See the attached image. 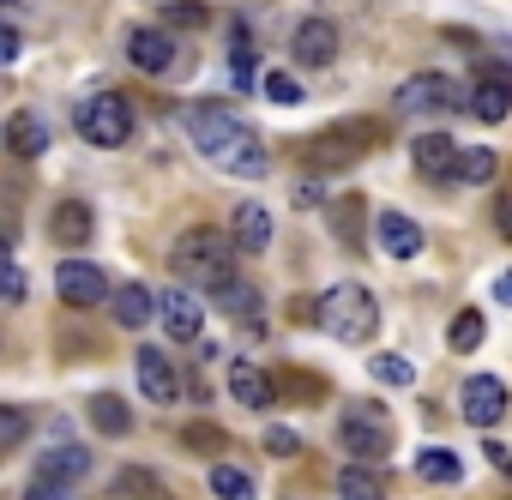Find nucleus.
<instances>
[{
    "instance_id": "f257e3e1",
    "label": "nucleus",
    "mask_w": 512,
    "mask_h": 500,
    "mask_svg": "<svg viewBox=\"0 0 512 500\" xmlns=\"http://www.w3.org/2000/svg\"><path fill=\"white\" fill-rule=\"evenodd\" d=\"M187 139H193V151L205 163H217L223 175H241V181L266 175V163H272L260 133H253L235 109H223V103H193L187 109Z\"/></svg>"
},
{
    "instance_id": "f03ea898",
    "label": "nucleus",
    "mask_w": 512,
    "mask_h": 500,
    "mask_svg": "<svg viewBox=\"0 0 512 500\" xmlns=\"http://www.w3.org/2000/svg\"><path fill=\"white\" fill-rule=\"evenodd\" d=\"M169 272H175L187 290L217 296L229 278H241V272H235V235H223V229H187V235H175Z\"/></svg>"
},
{
    "instance_id": "7ed1b4c3",
    "label": "nucleus",
    "mask_w": 512,
    "mask_h": 500,
    "mask_svg": "<svg viewBox=\"0 0 512 500\" xmlns=\"http://www.w3.org/2000/svg\"><path fill=\"white\" fill-rule=\"evenodd\" d=\"M320 326L338 338V344H368L380 332V302L362 290V284H338L320 296Z\"/></svg>"
},
{
    "instance_id": "20e7f679",
    "label": "nucleus",
    "mask_w": 512,
    "mask_h": 500,
    "mask_svg": "<svg viewBox=\"0 0 512 500\" xmlns=\"http://www.w3.org/2000/svg\"><path fill=\"white\" fill-rule=\"evenodd\" d=\"M374 145H380L374 121H344V127H326L320 139H308V145H302V163H308L314 175H344V169L362 163Z\"/></svg>"
},
{
    "instance_id": "39448f33",
    "label": "nucleus",
    "mask_w": 512,
    "mask_h": 500,
    "mask_svg": "<svg viewBox=\"0 0 512 500\" xmlns=\"http://www.w3.org/2000/svg\"><path fill=\"white\" fill-rule=\"evenodd\" d=\"M392 109L398 115H446V109H470V91L458 79H446V73H416V79L398 85Z\"/></svg>"
},
{
    "instance_id": "423d86ee",
    "label": "nucleus",
    "mask_w": 512,
    "mask_h": 500,
    "mask_svg": "<svg viewBox=\"0 0 512 500\" xmlns=\"http://www.w3.org/2000/svg\"><path fill=\"white\" fill-rule=\"evenodd\" d=\"M79 133H85L97 151H121V145L133 139V103H127V97H115V91L91 97V103L79 109Z\"/></svg>"
},
{
    "instance_id": "0eeeda50",
    "label": "nucleus",
    "mask_w": 512,
    "mask_h": 500,
    "mask_svg": "<svg viewBox=\"0 0 512 500\" xmlns=\"http://www.w3.org/2000/svg\"><path fill=\"white\" fill-rule=\"evenodd\" d=\"M338 440H344V452H350V458L374 464V458H386V452H392V422H386L374 404H350V410L338 416Z\"/></svg>"
},
{
    "instance_id": "6e6552de",
    "label": "nucleus",
    "mask_w": 512,
    "mask_h": 500,
    "mask_svg": "<svg viewBox=\"0 0 512 500\" xmlns=\"http://www.w3.org/2000/svg\"><path fill=\"white\" fill-rule=\"evenodd\" d=\"M55 296L67 308H97V302H109V278L91 260H61L55 266Z\"/></svg>"
},
{
    "instance_id": "1a4fd4ad",
    "label": "nucleus",
    "mask_w": 512,
    "mask_h": 500,
    "mask_svg": "<svg viewBox=\"0 0 512 500\" xmlns=\"http://www.w3.org/2000/svg\"><path fill=\"white\" fill-rule=\"evenodd\" d=\"M506 404H512V392H506V380H494V374H470L464 392H458V410H464V422H476V428H494V422L506 416Z\"/></svg>"
},
{
    "instance_id": "9d476101",
    "label": "nucleus",
    "mask_w": 512,
    "mask_h": 500,
    "mask_svg": "<svg viewBox=\"0 0 512 500\" xmlns=\"http://www.w3.org/2000/svg\"><path fill=\"white\" fill-rule=\"evenodd\" d=\"M133 368H139V386H145V398L151 404H175L187 386H181V368L169 362V350H157V344H145L139 356H133Z\"/></svg>"
},
{
    "instance_id": "9b49d317",
    "label": "nucleus",
    "mask_w": 512,
    "mask_h": 500,
    "mask_svg": "<svg viewBox=\"0 0 512 500\" xmlns=\"http://www.w3.org/2000/svg\"><path fill=\"white\" fill-rule=\"evenodd\" d=\"M290 55H296V67H332L338 61V25L332 19H302L296 37H290Z\"/></svg>"
},
{
    "instance_id": "f8f14e48",
    "label": "nucleus",
    "mask_w": 512,
    "mask_h": 500,
    "mask_svg": "<svg viewBox=\"0 0 512 500\" xmlns=\"http://www.w3.org/2000/svg\"><path fill=\"white\" fill-rule=\"evenodd\" d=\"M157 320L169 326V338L193 344V338H199V326H205V308H199V296H193L187 284H175V290H163V296H157Z\"/></svg>"
},
{
    "instance_id": "ddd939ff",
    "label": "nucleus",
    "mask_w": 512,
    "mask_h": 500,
    "mask_svg": "<svg viewBox=\"0 0 512 500\" xmlns=\"http://www.w3.org/2000/svg\"><path fill=\"white\" fill-rule=\"evenodd\" d=\"M506 109H512V67H482V79L470 91V115L482 127H494V121H506Z\"/></svg>"
},
{
    "instance_id": "4468645a",
    "label": "nucleus",
    "mask_w": 512,
    "mask_h": 500,
    "mask_svg": "<svg viewBox=\"0 0 512 500\" xmlns=\"http://www.w3.org/2000/svg\"><path fill=\"white\" fill-rule=\"evenodd\" d=\"M31 476H37L43 488H73V482L91 476V452H85V446H49Z\"/></svg>"
},
{
    "instance_id": "2eb2a0df",
    "label": "nucleus",
    "mask_w": 512,
    "mask_h": 500,
    "mask_svg": "<svg viewBox=\"0 0 512 500\" xmlns=\"http://www.w3.org/2000/svg\"><path fill=\"white\" fill-rule=\"evenodd\" d=\"M127 61H133L139 73H169V67H175V37L139 25V31H127Z\"/></svg>"
},
{
    "instance_id": "dca6fc26",
    "label": "nucleus",
    "mask_w": 512,
    "mask_h": 500,
    "mask_svg": "<svg viewBox=\"0 0 512 500\" xmlns=\"http://www.w3.org/2000/svg\"><path fill=\"white\" fill-rule=\"evenodd\" d=\"M229 398L235 404H247V410H272V398H278V386L266 380V368L260 362H229Z\"/></svg>"
},
{
    "instance_id": "f3484780",
    "label": "nucleus",
    "mask_w": 512,
    "mask_h": 500,
    "mask_svg": "<svg viewBox=\"0 0 512 500\" xmlns=\"http://www.w3.org/2000/svg\"><path fill=\"white\" fill-rule=\"evenodd\" d=\"M374 235H380V247H386L392 260H416L422 254V223L404 217V211H380L374 217Z\"/></svg>"
},
{
    "instance_id": "a211bd4d",
    "label": "nucleus",
    "mask_w": 512,
    "mask_h": 500,
    "mask_svg": "<svg viewBox=\"0 0 512 500\" xmlns=\"http://www.w3.org/2000/svg\"><path fill=\"white\" fill-rule=\"evenodd\" d=\"M235 247H247V254H266L272 247V211L266 205H235Z\"/></svg>"
},
{
    "instance_id": "6ab92c4d",
    "label": "nucleus",
    "mask_w": 512,
    "mask_h": 500,
    "mask_svg": "<svg viewBox=\"0 0 512 500\" xmlns=\"http://www.w3.org/2000/svg\"><path fill=\"white\" fill-rule=\"evenodd\" d=\"M7 151H13V157H43V151H49V127H43V115L19 109V115L7 121Z\"/></svg>"
},
{
    "instance_id": "aec40b11",
    "label": "nucleus",
    "mask_w": 512,
    "mask_h": 500,
    "mask_svg": "<svg viewBox=\"0 0 512 500\" xmlns=\"http://www.w3.org/2000/svg\"><path fill=\"white\" fill-rule=\"evenodd\" d=\"M109 308H115V320H121L127 332H139V326H151V320H157V296H151L145 284L115 290V296H109Z\"/></svg>"
},
{
    "instance_id": "412c9836",
    "label": "nucleus",
    "mask_w": 512,
    "mask_h": 500,
    "mask_svg": "<svg viewBox=\"0 0 512 500\" xmlns=\"http://www.w3.org/2000/svg\"><path fill=\"white\" fill-rule=\"evenodd\" d=\"M49 229H55V241L85 247V241H91V205H85V199H61L55 217H49Z\"/></svg>"
},
{
    "instance_id": "4be33fe9",
    "label": "nucleus",
    "mask_w": 512,
    "mask_h": 500,
    "mask_svg": "<svg viewBox=\"0 0 512 500\" xmlns=\"http://www.w3.org/2000/svg\"><path fill=\"white\" fill-rule=\"evenodd\" d=\"M410 157H416V169H422V175H452V163H458V145H452L446 133H422V139L410 145Z\"/></svg>"
},
{
    "instance_id": "5701e85b",
    "label": "nucleus",
    "mask_w": 512,
    "mask_h": 500,
    "mask_svg": "<svg viewBox=\"0 0 512 500\" xmlns=\"http://www.w3.org/2000/svg\"><path fill=\"white\" fill-rule=\"evenodd\" d=\"M91 428H97V434H127V428H133V410H127V398H115V392H97V398H91Z\"/></svg>"
},
{
    "instance_id": "b1692460",
    "label": "nucleus",
    "mask_w": 512,
    "mask_h": 500,
    "mask_svg": "<svg viewBox=\"0 0 512 500\" xmlns=\"http://www.w3.org/2000/svg\"><path fill=\"white\" fill-rule=\"evenodd\" d=\"M494 169H500V157H494L488 145H470V151H458V163H452V175H458V181H470V187H488V181H494Z\"/></svg>"
},
{
    "instance_id": "393cba45",
    "label": "nucleus",
    "mask_w": 512,
    "mask_h": 500,
    "mask_svg": "<svg viewBox=\"0 0 512 500\" xmlns=\"http://www.w3.org/2000/svg\"><path fill=\"white\" fill-rule=\"evenodd\" d=\"M416 470H422V482H458L464 476V464H458L452 446H422L416 452Z\"/></svg>"
},
{
    "instance_id": "a878e982",
    "label": "nucleus",
    "mask_w": 512,
    "mask_h": 500,
    "mask_svg": "<svg viewBox=\"0 0 512 500\" xmlns=\"http://www.w3.org/2000/svg\"><path fill=\"white\" fill-rule=\"evenodd\" d=\"M338 500H386V488H380V476L356 458L350 470H338Z\"/></svg>"
},
{
    "instance_id": "bb28decb",
    "label": "nucleus",
    "mask_w": 512,
    "mask_h": 500,
    "mask_svg": "<svg viewBox=\"0 0 512 500\" xmlns=\"http://www.w3.org/2000/svg\"><path fill=\"white\" fill-rule=\"evenodd\" d=\"M482 332H488V320H482L476 308H464V314H452V332H446V344H452L458 356H470V350L482 344Z\"/></svg>"
},
{
    "instance_id": "cd10ccee",
    "label": "nucleus",
    "mask_w": 512,
    "mask_h": 500,
    "mask_svg": "<svg viewBox=\"0 0 512 500\" xmlns=\"http://www.w3.org/2000/svg\"><path fill=\"white\" fill-rule=\"evenodd\" d=\"M211 494L217 500H253V476L235 464H211Z\"/></svg>"
},
{
    "instance_id": "c85d7f7f",
    "label": "nucleus",
    "mask_w": 512,
    "mask_h": 500,
    "mask_svg": "<svg viewBox=\"0 0 512 500\" xmlns=\"http://www.w3.org/2000/svg\"><path fill=\"white\" fill-rule=\"evenodd\" d=\"M217 302H223V308H229L235 320H247V326H260V296H253V290H247L241 278H229V284L217 290Z\"/></svg>"
},
{
    "instance_id": "c756f323",
    "label": "nucleus",
    "mask_w": 512,
    "mask_h": 500,
    "mask_svg": "<svg viewBox=\"0 0 512 500\" xmlns=\"http://www.w3.org/2000/svg\"><path fill=\"white\" fill-rule=\"evenodd\" d=\"M25 434H31V410H19V404H0V452H13Z\"/></svg>"
},
{
    "instance_id": "7c9ffc66",
    "label": "nucleus",
    "mask_w": 512,
    "mask_h": 500,
    "mask_svg": "<svg viewBox=\"0 0 512 500\" xmlns=\"http://www.w3.org/2000/svg\"><path fill=\"white\" fill-rule=\"evenodd\" d=\"M31 290H25V272L13 266V254H7V241H0V302H25Z\"/></svg>"
},
{
    "instance_id": "2f4dec72",
    "label": "nucleus",
    "mask_w": 512,
    "mask_h": 500,
    "mask_svg": "<svg viewBox=\"0 0 512 500\" xmlns=\"http://www.w3.org/2000/svg\"><path fill=\"white\" fill-rule=\"evenodd\" d=\"M374 380H380V386H410L416 368H410L404 356H374Z\"/></svg>"
},
{
    "instance_id": "473e14b6",
    "label": "nucleus",
    "mask_w": 512,
    "mask_h": 500,
    "mask_svg": "<svg viewBox=\"0 0 512 500\" xmlns=\"http://www.w3.org/2000/svg\"><path fill=\"white\" fill-rule=\"evenodd\" d=\"M266 97H272L278 109H296V103H302V85H296L290 73H266Z\"/></svg>"
},
{
    "instance_id": "72a5a7b5",
    "label": "nucleus",
    "mask_w": 512,
    "mask_h": 500,
    "mask_svg": "<svg viewBox=\"0 0 512 500\" xmlns=\"http://www.w3.org/2000/svg\"><path fill=\"white\" fill-rule=\"evenodd\" d=\"M121 494H139V500H163V488L151 482V476H139V470H121V482H115Z\"/></svg>"
},
{
    "instance_id": "f704fd0d",
    "label": "nucleus",
    "mask_w": 512,
    "mask_h": 500,
    "mask_svg": "<svg viewBox=\"0 0 512 500\" xmlns=\"http://www.w3.org/2000/svg\"><path fill=\"white\" fill-rule=\"evenodd\" d=\"M25 55V37H19V25L13 19H0V67H7V61H19Z\"/></svg>"
},
{
    "instance_id": "c9c22d12",
    "label": "nucleus",
    "mask_w": 512,
    "mask_h": 500,
    "mask_svg": "<svg viewBox=\"0 0 512 500\" xmlns=\"http://www.w3.org/2000/svg\"><path fill=\"white\" fill-rule=\"evenodd\" d=\"M266 446H272L278 458H290V452H296V434H290V428H272V434H266Z\"/></svg>"
},
{
    "instance_id": "e433bc0d",
    "label": "nucleus",
    "mask_w": 512,
    "mask_h": 500,
    "mask_svg": "<svg viewBox=\"0 0 512 500\" xmlns=\"http://www.w3.org/2000/svg\"><path fill=\"white\" fill-rule=\"evenodd\" d=\"M25 500H67V488H43V482H37V488H31Z\"/></svg>"
},
{
    "instance_id": "4c0bfd02",
    "label": "nucleus",
    "mask_w": 512,
    "mask_h": 500,
    "mask_svg": "<svg viewBox=\"0 0 512 500\" xmlns=\"http://www.w3.org/2000/svg\"><path fill=\"white\" fill-rule=\"evenodd\" d=\"M500 229H506V235H512V205H500Z\"/></svg>"
},
{
    "instance_id": "58836bf2",
    "label": "nucleus",
    "mask_w": 512,
    "mask_h": 500,
    "mask_svg": "<svg viewBox=\"0 0 512 500\" xmlns=\"http://www.w3.org/2000/svg\"><path fill=\"white\" fill-rule=\"evenodd\" d=\"M494 296H500V302H512V278H500V290H494Z\"/></svg>"
},
{
    "instance_id": "ea45409f",
    "label": "nucleus",
    "mask_w": 512,
    "mask_h": 500,
    "mask_svg": "<svg viewBox=\"0 0 512 500\" xmlns=\"http://www.w3.org/2000/svg\"><path fill=\"white\" fill-rule=\"evenodd\" d=\"M0 7H13V0H0Z\"/></svg>"
}]
</instances>
